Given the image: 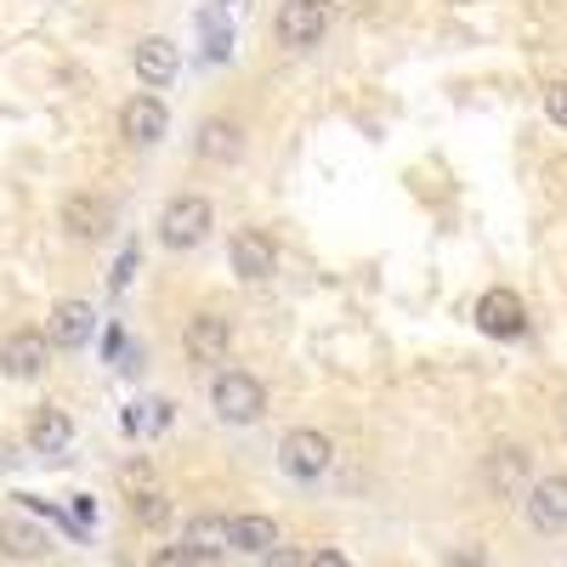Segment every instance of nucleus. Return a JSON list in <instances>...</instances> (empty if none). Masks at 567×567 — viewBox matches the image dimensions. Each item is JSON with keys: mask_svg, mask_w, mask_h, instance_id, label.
Returning <instances> with one entry per match:
<instances>
[{"mask_svg": "<svg viewBox=\"0 0 567 567\" xmlns=\"http://www.w3.org/2000/svg\"><path fill=\"white\" fill-rule=\"evenodd\" d=\"M210 409H216V420H227V425H256V420L267 414V386L256 381V374H245V369H216Z\"/></svg>", "mask_w": 567, "mask_h": 567, "instance_id": "1", "label": "nucleus"}, {"mask_svg": "<svg viewBox=\"0 0 567 567\" xmlns=\"http://www.w3.org/2000/svg\"><path fill=\"white\" fill-rule=\"evenodd\" d=\"M278 465L290 483H318L329 465H336V443H329L318 425H296V432H284L278 443Z\"/></svg>", "mask_w": 567, "mask_h": 567, "instance_id": "2", "label": "nucleus"}, {"mask_svg": "<svg viewBox=\"0 0 567 567\" xmlns=\"http://www.w3.org/2000/svg\"><path fill=\"white\" fill-rule=\"evenodd\" d=\"M210 227H216V210H210V199H199V194H176V199L159 210V239H165L171 250H199V245L210 239Z\"/></svg>", "mask_w": 567, "mask_h": 567, "instance_id": "3", "label": "nucleus"}, {"mask_svg": "<svg viewBox=\"0 0 567 567\" xmlns=\"http://www.w3.org/2000/svg\"><path fill=\"white\" fill-rule=\"evenodd\" d=\"M272 29H278V45H290V52H312V45L329 34V12H323V0H284Z\"/></svg>", "mask_w": 567, "mask_h": 567, "instance_id": "4", "label": "nucleus"}, {"mask_svg": "<svg viewBox=\"0 0 567 567\" xmlns=\"http://www.w3.org/2000/svg\"><path fill=\"white\" fill-rule=\"evenodd\" d=\"M523 516L534 534H561L567 528V477L550 471V477H534L523 488Z\"/></svg>", "mask_w": 567, "mask_h": 567, "instance_id": "5", "label": "nucleus"}, {"mask_svg": "<svg viewBox=\"0 0 567 567\" xmlns=\"http://www.w3.org/2000/svg\"><path fill=\"white\" fill-rule=\"evenodd\" d=\"M45 363H52L45 329H12V336L0 341V374H7V381H40Z\"/></svg>", "mask_w": 567, "mask_h": 567, "instance_id": "6", "label": "nucleus"}, {"mask_svg": "<svg viewBox=\"0 0 567 567\" xmlns=\"http://www.w3.org/2000/svg\"><path fill=\"white\" fill-rule=\"evenodd\" d=\"M227 250H233V272H239L245 284H267L278 272V245H272V233H261V227H239Z\"/></svg>", "mask_w": 567, "mask_h": 567, "instance_id": "7", "label": "nucleus"}, {"mask_svg": "<svg viewBox=\"0 0 567 567\" xmlns=\"http://www.w3.org/2000/svg\"><path fill=\"white\" fill-rule=\"evenodd\" d=\"M165 131H171V114H165L159 97H148V91L120 109V136L131 142V148H154V142H165Z\"/></svg>", "mask_w": 567, "mask_h": 567, "instance_id": "8", "label": "nucleus"}, {"mask_svg": "<svg viewBox=\"0 0 567 567\" xmlns=\"http://www.w3.org/2000/svg\"><path fill=\"white\" fill-rule=\"evenodd\" d=\"M63 227L74 233V239H109L114 233V199L109 194H69L63 199Z\"/></svg>", "mask_w": 567, "mask_h": 567, "instance_id": "9", "label": "nucleus"}, {"mask_svg": "<svg viewBox=\"0 0 567 567\" xmlns=\"http://www.w3.org/2000/svg\"><path fill=\"white\" fill-rule=\"evenodd\" d=\"M477 323H483V336H499V341H516L528 329V307H523V296L516 290H488L483 301H477Z\"/></svg>", "mask_w": 567, "mask_h": 567, "instance_id": "10", "label": "nucleus"}, {"mask_svg": "<svg viewBox=\"0 0 567 567\" xmlns=\"http://www.w3.org/2000/svg\"><path fill=\"white\" fill-rule=\"evenodd\" d=\"M91 336H97V312H91V301H58L52 318H45V341L52 347H91Z\"/></svg>", "mask_w": 567, "mask_h": 567, "instance_id": "11", "label": "nucleus"}, {"mask_svg": "<svg viewBox=\"0 0 567 567\" xmlns=\"http://www.w3.org/2000/svg\"><path fill=\"white\" fill-rule=\"evenodd\" d=\"M52 550H58V539L40 523H29V516H0V556L7 561H45Z\"/></svg>", "mask_w": 567, "mask_h": 567, "instance_id": "12", "label": "nucleus"}, {"mask_svg": "<svg viewBox=\"0 0 567 567\" xmlns=\"http://www.w3.org/2000/svg\"><path fill=\"white\" fill-rule=\"evenodd\" d=\"M182 347H187V358L194 363H221L227 358V347H233V318H221V312H199L194 323H187V336H182Z\"/></svg>", "mask_w": 567, "mask_h": 567, "instance_id": "13", "label": "nucleus"}, {"mask_svg": "<svg viewBox=\"0 0 567 567\" xmlns=\"http://www.w3.org/2000/svg\"><path fill=\"white\" fill-rule=\"evenodd\" d=\"M182 545L194 550V561H199V567L227 561V516H221V511H199V516H187Z\"/></svg>", "mask_w": 567, "mask_h": 567, "instance_id": "14", "label": "nucleus"}, {"mask_svg": "<svg viewBox=\"0 0 567 567\" xmlns=\"http://www.w3.org/2000/svg\"><path fill=\"white\" fill-rule=\"evenodd\" d=\"M131 63H136V74L148 80V85H171L176 69H182V45L165 40V34H142V40L131 45Z\"/></svg>", "mask_w": 567, "mask_h": 567, "instance_id": "15", "label": "nucleus"}, {"mask_svg": "<svg viewBox=\"0 0 567 567\" xmlns=\"http://www.w3.org/2000/svg\"><path fill=\"white\" fill-rule=\"evenodd\" d=\"M483 483L511 499V494H523L528 488V449H516V443H499L488 460H483Z\"/></svg>", "mask_w": 567, "mask_h": 567, "instance_id": "16", "label": "nucleus"}, {"mask_svg": "<svg viewBox=\"0 0 567 567\" xmlns=\"http://www.w3.org/2000/svg\"><path fill=\"white\" fill-rule=\"evenodd\" d=\"M194 154L210 159V165H233V159L245 154V131L233 125V120H221V114H210V120H199V131H194Z\"/></svg>", "mask_w": 567, "mask_h": 567, "instance_id": "17", "label": "nucleus"}, {"mask_svg": "<svg viewBox=\"0 0 567 567\" xmlns=\"http://www.w3.org/2000/svg\"><path fill=\"white\" fill-rule=\"evenodd\" d=\"M227 550H245V556L278 550V523H272V516H261V511L227 516Z\"/></svg>", "mask_w": 567, "mask_h": 567, "instance_id": "18", "label": "nucleus"}, {"mask_svg": "<svg viewBox=\"0 0 567 567\" xmlns=\"http://www.w3.org/2000/svg\"><path fill=\"white\" fill-rule=\"evenodd\" d=\"M69 443H74V420L58 403H45V409L29 414V449L34 454H63Z\"/></svg>", "mask_w": 567, "mask_h": 567, "instance_id": "19", "label": "nucleus"}, {"mask_svg": "<svg viewBox=\"0 0 567 567\" xmlns=\"http://www.w3.org/2000/svg\"><path fill=\"white\" fill-rule=\"evenodd\" d=\"M120 425H125L131 437H154V432H165V425H171V403L165 398H142V403H131L120 414Z\"/></svg>", "mask_w": 567, "mask_h": 567, "instance_id": "20", "label": "nucleus"}, {"mask_svg": "<svg viewBox=\"0 0 567 567\" xmlns=\"http://www.w3.org/2000/svg\"><path fill=\"white\" fill-rule=\"evenodd\" d=\"M131 516L142 528H165L171 523V499L159 488H131Z\"/></svg>", "mask_w": 567, "mask_h": 567, "instance_id": "21", "label": "nucleus"}, {"mask_svg": "<svg viewBox=\"0 0 567 567\" xmlns=\"http://www.w3.org/2000/svg\"><path fill=\"white\" fill-rule=\"evenodd\" d=\"M136 267H142V250H136V245H125V250H120V261H114V272H109V290H114V296H125V284H131V272H136Z\"/></svg>", "mask_w": 567, "mask_h": 567, "instance_id": "22", "label": "nucleus"}, {"mask_svg": "<svg viewBox=\"0 0 567 567\" xmlns=\"http://www.w3.org/2000/svg\"><path fill=\"white\" fill-rule=\"evenodd\" d=\"M148 567H199V561H194V550L176 539V545H154L148 550Z\"/></svg>", "mask_w": 567, "mask_h": 567, "instance_id": "23", "label": "nucleus"}, {"mask_svg": "<svg viewBox=\"0 0 567 567\" xmlns=\"http://www.w3.org/2000/svg\"><path fill=\"white\" fill-rule=\"evenodd\" d=\"M545 120L567 131V80H550L545 85Z\"/></svg>", "mask_w": 567, "mask_h": 567, "instance_id": "24", "label": "nucleus"}, {"mask_svg": "<svg viewBox=\"0 0 567 567\" xmlns=\"http://www.w3.org/2000/svg\"><path fill=\"white\" fill-rule=\"evenodd\" d=\"M261 567H307V550H290V545H278L261 556Z\"/></svg>", "mask_w": 567, "mask_h": 567, "instance_id": "25", "label": "nucleus"}, {"mask_svg": "<svg viewBox=\"0 0 567 567\" xmlns=\"http://www.w3.org/2000/svg\"><path fill=\"white\" fill-rule=\"evenodd\" d=\"M307 567H352V561H347V556H341L336 545H318V550L307 556Z\"/></svg>", "mask_w": 567, "mask_h": 567, "instance_id": "26", "label": "nucleus"}, {"mask_svg": "<svg viewBox=\"0 0 567 567\" xmlns=\"http://www.w3.org/2000/svg\"><path fill=\"white\" fill-rule=\"evenodd\" d=\"M449 567H488V556H483L477 545H471V550H454V556H449Z\"/></svg>", "mask_w": 567, "mask_h": 567, "instance_id": "27", "label": "nucleus"}, {"mask_svg": "<svg viewBox=\"0 0 567 567\" xmlns=\"http://www.w3.org/2000/svg\"><path fill=\"white\" fill-rule=\"evenodd\" d=\"M74 516H80V523H97V505H91V499L80 494V499H74Z\"/></svg>", "mask_w": 567, "mask_h": 567, "instance_id": "28", "label": "nucleus"}, {"mask_svg": "<svg viewBox=\"0 0 567 567\" xmlns=\"http://www.w3.org/2000/svg\"><path fill=\"white\" fill-rule=\"evenodd\" d=\"M561 420H567V403H561Z\"/></svg>", "mask_w": 567, "mask_h": 567, "instance_id": "29", "label": "nucleus"}]
</instances>
